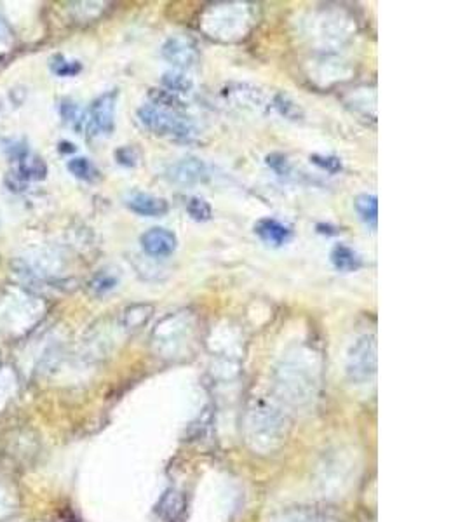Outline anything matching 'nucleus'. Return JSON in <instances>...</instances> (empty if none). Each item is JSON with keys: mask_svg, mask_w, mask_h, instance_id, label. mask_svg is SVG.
Listing matches in <instances>:
<instances>
[{"mask_svg": "<svg viewBox=\"0 0 465 522\" xmlns=\"http://www.w3.org/2000/svg\"><path fill=\"white\" fill-rule=\"evenodd\" d=\"M288 434V420L277 406L258 401L244 418V439L251 451L270 455L281 448Z\"/></svg>", "mask_w": 465, "mask_h": 522, "instance_id": "f257e3e1", "label": "nucleus"}, {"mask_svg": "<svg viewBox=\"0 0 465 522\" xmlns=\"http://www.w3.org/2000/svg\"><path fill=\"white\" fill-rule=\"evenodd\" d=\"M281 395L284 401L295 406H304L314 399L317 390V369L304 361H286L277 374Z\"/></svg>", "mask_w": 465, "mask_h": 522, "instance_id": "f03ea898", "label": "nucleus"}, {"mask_svg": "<svg viewBox=\"0 0 465 522\" xmlns=\"http://www.w3.org/2000/svg\"><path fill=\"white\" fill-rule=\"evenodd\" d=\"M140 122L155 135L166 136V138L175 139H190L196 136V129L190 124V121L180 117L176 111L162 110V108L147 104L138 110Z\"/></svg>", "mask_w": 465, "mask_h": 522, "instance_id": "7ed1b4c3", "label": "nucleus"}, {"mask_svg": "<svg viewBox=\"0 0 465 522\" xmlns=\"http://www.w3.org/2000/svg\"><path fill=\"white\" fill-rule=\"evenodd\" d=\"M347 376L352 383H366L377 374V338L364 334L347 354Z\"/></svg>", "mask_w": 465, "mask_h": 522, "instance_id": "20e7f679", "label": "nucleus"}, {"mask_svg": "<svg viewBox=\"0 0 465 522\" xmlns=\"http://www.w3.org/2000/svg\"><path fill=\"white\" fill-rule=\"evenodd\" d=\"M190 327L182 317H168L157 324L152 336L155 352L162 357H175L185 348Z\"/></svg>", "mask_w": 465, "mask_h": 522, "instance_id": "39448f33", "label": "nucleus"}, {"mask_svg": "<svg viewBox=\"0 0 465 522\" xmlns=\"http://www.w3.org/2000/svg\"><path fill=\"white\" fill-rule=\"evenodd\" d=\"M117 96V91H108L95 99L89 111V132L93 136H108L114 131Z\"/></svg>", "mask_w": 465, "mask_h": 522, "instance_id": "423d86ee", "label": "nucleus"}, {"mask_svg": "<svg viewBox=\"0 0 465 522\" xmlns=\"http://www.w3.org/2000/svg\"><path fill=\"white\" fill-rule=\"evenodd\" d=\"M176 246H178V239L168 228L155 226V228L147 230L142 235V247L145 249L147 254L154 258L169 256V254L175 253Z\"/></svg>", "mask_w": 465, "mask_h": 522, "instance_id": "0eeeda50", "label": "nucleus"}, {"mask_svg": "<svg viewBox=\"0 0 465 522\" xmlns=\"http://www.w3.org/2000/svg\"><path fill=\"white\" fill-rule=\"evenodd\" d=\"M162 56L169 63L180 68H189L196 64L197 51L189 41L182 37H171L162 46Z\"/></svg>", "mask_w": 465, "mask_h": 522, "instance_id": "6e6552de", "label": "nucleus"}, {"mask_svg": "<svg viewBox=\"0 0 465 522\" xmlns=\"http://www.w3.org/2000/svg\"><path fill=\"white\" fill-rule=\"evenodd\" d=\"M169 178L182 185H192L208 178V167L199 158H183L169 169Z\"/></svg>", "mask_w": 465, "mask_h": 522, "instance_id": "1a4fd4ad", "label": "nucleus"}, {"mask_svg": "<svg viewBox=\"0 0 465 522\" xmlns=\"http://www.w3.org/2000/svg\"><path fill=\"white\" fill-rule=\"evenodd\" d=\"M255 233L263 240L265 244L274 247H281L286 242H290L291 232L290 226H286L284 223L277 221L274 218H262L255 223Z\"/></svg>", "mask_w": 465, "mask_h": 522, "instance_id": "9d476101", "label": "nucleus"}, {"mask_svg": "<svg viewBox=\"0 0 465 522\" xmlns=\"http://www.w3.org/2000/svg\"><path fill=\"white\" fill-rule=\"evenodd\" d=\"M126 206L140 216H162L169 211V204L161 197L150 195V193L136 192L126 199Z\"/></svg>", "mask_w": 465, "mask_h": 522, "instance_id": "9b49d317", "label": "nucleus"}, {"mask_svg": "<svg viewBox=\"0 0 465 522\" xmlns=\"http://www.w3.org/2000/svg\"><path fill=\"white\" fill-rule=\"evenodd\" d=\"M331 263L335 265V268L345 273L356 272V270H359L363 266L361 256L354 249L345 246V244H337L331 249Z\"/></svg>", "mask_w": 465, "mask_h": 522, "instance_id": "f8f14e48", "label": "nucleus"}, {"mask_svg": "<svg viewBox=\"0 0 465 522\" xmlns=\"http://www.w3.org/2000/svg\"><path fill=\"white\" fill-rule=\"evenodd\" d=\"M183 509H185V502L183 496L175 489H169L164 496H162L161 503H159V514L166 522H176L182 517Z\"/></svg>", "mask_w": 465, "mask_h": 522, "instance_id": "ddd939ff", "label": "nucleus"}, {"mask_svg": "<svg viewBox=\"0 0 465 522\" xmlns=\"http://www.w3.org/2000/svg\"><path fill=\"white\" fill-rule=\"evenodd\" d=\"M354 206L358 214L361 216V219L370 226L371 230H377L378 225V199L377 195H371V193H363L358 195L354 200Z\"/></svg>", "mask_w": 465, "mask_h": 522, "instance_id": "4468645a", "label": "nucleus"}, {"mask_svg": "<svg viewBox=\"0 0 465 522\" xmlns=\"http://www.w3.org/2000/svg\"><path fill=\"white\" fill-rule=\"evenodd\" d=\"M154 308L150 305H135V307L128 308L124 313V326L128 329H140L147 320L152 317Z\"/></svg>", "mask_w": 465, "mask_h": 522, "instance_id": "2eb2a0df", "label": "nucleus"}, {"mask_svg": "<svg viewBox=\"0 0 465 522\" xmlns=\"http://www.w3.org/2000/svg\"><path fill=\"white\" fill-rule=\"evenodd\" d=\"M68 171H70L75 178L84 179V181H93V179L98 178V171H96V167L93 165V162L84 157L72 158V160L68 162Z\"/></svg>", "mask_w": 465, "mask_h": 522, "instance_id": "dca6fc26", "label": "nucleus"}, {"mask_svg": "<svg viewBox=\"0 0 465 522\" xmlns=\"http://www.w3.org/2000/svg\"><path fill=\"white\" fill-rule=\"evenodd\" d=\"M162 84L169 92H187L192 89V81L187 78L183 74H176V71H169L162 77Z\"/></svg>", "mask_w": 465, "mask_h": 522, "instance_id": "f3484780", "label": "nucleus"}, {"mask_svg": "<svg viewBox=\"0 0 465 522\" xmlns=\"http://www.w3.org/2000/svg\"><path fill=\"white\" fill-rule=\"evenodd\" d=\"M46 164L41 158H25L20 165V172L25 179H42L46 176Z\"/></svg>", "mask_w": 465, "mask_h": 522, "instance_id": "a211bd4d", "label": "nucleus"}, {"mask_svg": "<svg viewBox=\"0 0 465 522\" xmlns=\"http://www.w3.org/2000/svg\"><path fill=\"white\" fill-rule=\"evenodd\" d=\"M187 211H189L190 218L196 221H208L211 219V206L201 197H190L187 202Z\"/></svg>", "mask_w": 465, "mask_h": 522, "instance_id": "6ab92c4d", "label": "nucleus"}, {"mask_svg": "<svg viewBox=\"0 0 465 522\" xmlns=\"http://www.w3.org/2000/svg\"><path fill=\"white\" fill-rule=\"evenodd\" d=\"M150 98H152L154 103L159 104V108H162V110L180 111L183 108L182 102L169 91H152L150 92Z\"/></svg>", "mask_w": 465, "mask_h": 522, "instance_id": "aec40b11", "label": "nucleus"}, {"mask_svg": "<svg viewBox=\"0 0 465 522\" xmlns=\"http://www.w3.org/2000/svg\"><path fill=\"white\" fill-rule=\"evenodd\" d=\"M53 71L56 75H60V77H74V75H77L79 71L82 70L81 63L79 61H67L63 60L61 56L54 57L53 60Z\"/></svg>", "mask_w": 465, "mask_h": 522, "instance_id": "412c9836", "label": "nucleus"}, {"mask_svg": "<svg viewBox=\"0 0 465 522\" xmlns=\"http://www.w3.org/2000/svg\"><path fill=\"white\" fill-rule=\"evenodd\" d=\"M61 115H63L65 121L68 122V124H72L74 128H79V125L82 124V111L81 108L77 107L74 102H63V104H61Z\"/></svg>", "mask_w": 465, "mask_h": 522, "instance_id": "4be33fe9", "label": "nucleus"}, {"mask_svg": "<svg viewBox=\"0 0 465 522\" xmlns=\"http://www.w3.org/2000/svg\"><path fill=\"white\" fill-rule=\"evenodd\" d=\"M115 158H117L119 164L128 165V167H135L140 162V152L135 146H122L115 152Z\"/></svg>", "mask_w": 465, "mask_h": 522, "instance_id": "5701e85b", "label": "nucleus"}, {"mask_svg": "<svg viewBox=\"0 0 465 522\" xmlns=\"http://www.w3.org/2000/svg\"><path fill=\"white\" fill-rule=\"evenodd\" d=\"M312 164L319 165L321 169H326L328 172L335 174V172L342 171V162L337 157H324V156H310Z\"/></svg>", "mask_w": 465, "mask_h": 522, "instance_id": "b1692460", "label": "nucleus"}, {"mask_svg": "<svg viewBox=\"0 0 465 522\" xmlns=\"http://www.w3.org/2000/svg\"><path fill=\"white\" fill-rule=\"evenodd\" d=\"M267 164H269L279 176H284L290 172V164H288L286 157L281 156V153H272V156L267 157Z\"/></svg>", "mask_w": 465, "mask_h": 522, "instance_id": "393cba45", "label": "nucleus"}, {"mask_svg": "<svg viewBox=\"0 0 465 522\" xmlns=\"http://www.w3.org/2000/svg\"><path fill=\"white\" fill-rule=\"evenodd\" d=\"M286 522H337L326 516H319V514H300V516L291 517L290 521Z\"/></svg>", "mask_w": 465, "mask_h": 522, "instance_id": "a878e982", "label": "nucleus"}, {"mask_svg": "<svg viewBox=\"0 0 465 522\" xmlns=\"http://www.w3.org/2000/svg\"><path fill=\"white\" fill-rule=\"evenodd\" d=\"M115 284H117V280H115V277H108V275H100L98 279L95 280V287L98 289V293H107V291H110L112 287H115Z\"/></svg>", "mask_w": 465, "mask_h": 522, "instance_id": "bb28decb", "label": "nucleus"}]
</instances>
